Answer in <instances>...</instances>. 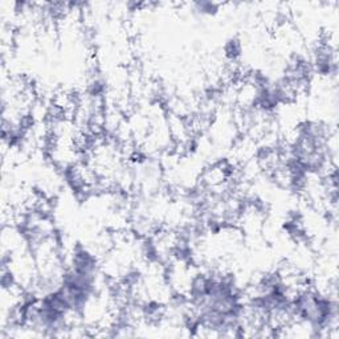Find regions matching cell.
I'll list each match as a JSON object with an SVG mask.
<instances>
[{"label":"cell","mask_w":339,"mask_h":339,"mask_svg":"<svg viewBox=\"0 0 339 339\" xmlns=\"http://www.w3.org/2000/svg\"><path fill=\"white\" fill-rule=\"evenodd\" d=\"M194 8H195V12H197V14L212 16V15H216L219 12L220 4L211 3V1H197V3H194Z\"/></svg>","instance_id":"6da1fadb"},{"label":"cell","mask_w":339,"mask_h":339,"mask_svg":"<svg viewBox=\"0 0 339 339\" xmlns=\"http://www.w3.org/2000/svg\"><path fill=\"white\" fill-rule=\"evenodd\" d=\"M224 51L227 57L230 58V60H236V58L241 54V51H243L239 38H232V40H230L228 43L225 44Z\"/></svg>","instance_id":"7a4b0ae2"}]
</instances>
